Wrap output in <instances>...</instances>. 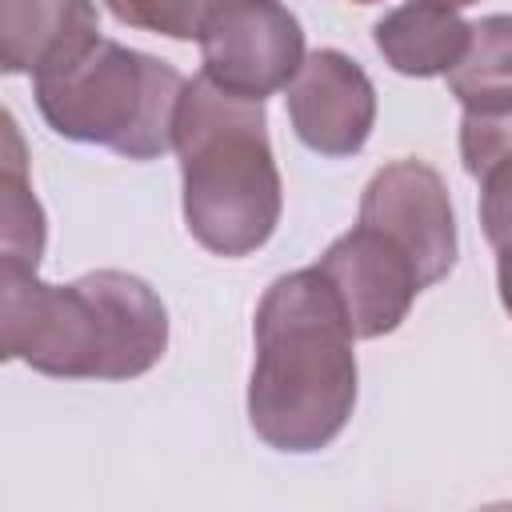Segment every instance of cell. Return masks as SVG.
<instances>
[{"label":"cell","mask_w":512,"mask_h":512,"mask_svg":"<svg viewBox=\"0 0 512 512\" xmlns=\"http://www.w3.org/2000/svg\"><path fill=\"white\" fill-rule=\"evenodd\" d=\"M224 4L228 0H104V8L128 28L156 32L168 40H196V44Z\"/></svg>","instance_id":"13"},{"label":"cell","mask_w":512,"mask_h":512,"mask_svg":"<svg viewBox=\"0 0 512 512\" xmlns=\"http://www.w3.org/2000/svg\"><path fill=\"white\" fill-rule=\"evenodd\" d=\"M172 148L180 156L184 224L224 260L264 248L284 212L264 100L236 96L204 72L184 84Z\"/></svg>","instance_id":"3"},{"label":"cell","mask_w":512,"mask_h":512,"mask_svg":"<svg viewBox=\"0 0 512 512\" xmlns=\"http://www.w3.org/2000/svg\"><path fill=\"white\" fill-rule=\"evenodd\" d=\"M4 168H0V252H4V268H40L44 256V208L32 196L28 172H24V144L16 132V120L4 116Z\"/></svg>","instance_id":"11"},{"label":"cell","mask_w":512,"mask_h":512,"mask_svg":"<svg viewBox=\"0 0 512 512\" xmlns=\"http://www.w3.org/2000/svg\"><path fill=\"white\" fill-rule=\"evenodd\" d=\"M440 4H452V8H468V4H476V0H440Z\"/></svg>","instance_id":"17"},{"label":"cell","mask_w":512,"mask_h":512,"mask_svg":"<svg viewBox=\"0 0 512 512\" xmlns=\"http://www.w3.org/2000/svg\"><path fill=\"white\" fill-rule=\"evenodd\" d=\"M252 340V432L268 448L292 456L328 448L352 420L360 368L348 312L316 264L284 272L264 288L252 316Z\"/></svg>","instance_id":"1"},{"label":"cell","mask_w":512,"mask_h":512,"mask_svg":"<svg viewBox=\"0 0 512 512\" xmlns=\"http://www.w3.org/2000/svg\"><path fill=\"white\" fill-rule=\"evenodd\" d=\"M460 160L472 180H480L500 160H512V96L464 108L460 116Z\"/></svg>","instance_id":"14"},{"label":"cell","mask_w":512,"mask_h":512,"mask_svg":"<svg viewBox=\"0 0 512 512\" xmlns=\"http://www.w3.org/2000/svg\"><path fill=\"white\" fill-rule=\"evenodd\" d=\"M284 104L296 140L324 160L356 156L376 128V88L340 48L308 52L284 88Z\"/></svg>","instance_id":"8"},{"label":"cell","mask_w":512,"mask_h":512,"mask_svg":"<svg viewBox=\"0 0 512 512\" xmlns=\"http://www.w3.org/2000/svg\"><path fill=\"white\" fill-rule=\"evenodd\" d=\"M352 4H376V0H352Z\"/></svg>","instance_id":"18"},{"label":"cell","mask_w":512,"mask_h":512,"mask_svg":"<svg viewBox=\"0 0 512 512\" xmlns=\"http://www.w3.org/2000/svg\"><path fill=\"white\" fill-rule=\"evenodd\" d=\"M0 352L56 380H136L168 352V308L120 268L48 284L0 264Z\"/></svg>","instance_id":"2"},{"label":"cell","mask_w":512,"mask_h":512,"mask_svg":"<svg viewBox=\"0 0 512 512\" xmlns=\"http://www.w3.org/2000/svg\"><path fill=\"white\" fill-rule=\"evenodd\" d=\"M376 52L384 64L400 76L432 80L448 76L472 40V24L460 16V8L440 0H408L392 12H384L372 28Z\"/></svg>","instance_id":"10"},{"label":"cell","mask_w":512,"mask_h":512,"mask_svg":"<svg viewBox=\"0 0 512 512\" xmlns=\"http://www.w3.org/2000/svg\"><path fill=\"white\" fill-rule=\"evenodd\" d=\"M496 252V292H500V304L504 312L512 316V240H504Z\"/></svg>","instance_id":"16"},{"label":"cell","mask_w":512,"mask_h":512,"mask_svg":"<svg viewBox=\"0 0 512 512\" xmlns=\"http://www.w3.org/2000/svg\"><path fill=\"white\" fill-rule=\"evenodd\" d=\"M316 268L336 288L356 340H380L396 332L424 292L412 256L360 220L352 232L336 236L324 248Z\"/></svg>","instance_id":"7"},{"label":"cell","mask_w":512,"mask_h":512,"mask_svg":"<svg viewBox=\"0 0 512 512\" xmlns=\"http://www.w3.org/2000/svg\"><path fill=\"white\" fill-rule=\"evenodd\" d=\"M96 36V0H0V68L8 76H36Z\"/></svg>","instance_id":"9"},{"label":"cell","mask_w":512,"mask_h":512,"mask_svg":"<svg viewBox=\"0 0 512 512\" xmlns=\"http://www.w3.org/2000/svg\"><path fill=\"white\" fill-rule=\"evenodd\" d=\"M360 224L384 232L404 248L420 272V284L432 288L456 268V212L444 176L424 160H392L372 172L360 192Z\"/></svg>","instance_id":"6"},{"label":"cell","mask_w":512,"mask_h":512,"mask_svg":"<svg viewBox=\"0 0 512 512\" xmlns=\"http://www.w3.org/2000/svg\"><path fill=\"white\" fill-rule=\"evenodd\" d=\"M480 228L492 248L512 240V160H500L480 176Z\"/></svg>","instance_id":"15"},{"label":"cell","mask_w":512,"mask_h":512,"mask_svg":"<svg viewBox=\"0 0 512 512\" xmlns=\"http://www.w3.org/2000/svg\"><path fill=\"white\" fill-rule=\"evenodd\" d=\"M184 76L160 56L96 36L32 76L44 124L76 144H100L124 160H156L172 148Z\"/></svg>","instance_id":"4"},{"label":"cell","mask_w":512,"mask_h":512,"mask_svg":"<svg viewBox=\"0 0 512 512\" xmlns=\"http://www.w3.org/2000/svg\"><path fill=\"white\" fill-rule=\"evenodd\" d=\"M444 80H448V92L460 100V108L512 96V16L492 12L476 20L464 60Z\"/></svg>","instance_id":"12"},{"label":"cell","mask_w":512,"mask_h":512,"mask_svg":"<svg viewBox=\"0 0 512 512\" xmlns=\"http://www.w3.org/2000/svg\"><path fill=\"white\" fill-rule=\"evenodd\" d=\"M304 56V28L280 0H228L200 36L204 76L252 100L284 92Z\"/></svg>","instance_id":"5"}]
</instances>
